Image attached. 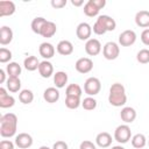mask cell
Masks as SVG:
<instances>
[{
    "label": "cell",
    "instance_id": "10",
    "mask_svg": "<svg viewBox=\"0 0 149 149\" xmlns=\"http://www.w3.org/2000/svg\"><path fill=\"white\" fill-rule=\"evenodd\" d=\"M15 146L20 149H27L33 146V137L28 133H20L15 136Z\"/></svg>",
    "mask_w": 149,
    "mask_h": 149
},
{
    "label": "cell",
    "instance_id": "37",
    "mask_svg": "<svg viewBox=\"0 0 149 149\" xmlns=\"http://www.w3.org/2000/svg\"><path fill=\"white\" fill-rule=\"evenodd\" d=\"M79 149H97V147H95V144H94L92 141L84 140V141L80 143Z\"/></svg>",
    "mask_w": 149,
    "mask_h": 149
},
{
    "label": "cell",
    "instance_id": "20",
    "mask_svg": "<svg viewBox=\"0 0 149 149\" xmlns=\"http://www.w3.org/2000/svg\"><path fill=\"white\" fill-rule=\"evenodd\" d=\"M43 99L49 102V104H54L56 101H58L59 99V91L56 87H48L44 90L43 92Z\"/></svg>",
    "mask_w": 149,
    "mask_h": 149
},
{
    "label": "cell",
    "instance_id": "5",
    "mask_svg": "<svg viewBox=\"0 0 149 149\" xmlns=\"http://www.w3.org/2000/svg\"><path fill=\"white\" fill-rule=\"evenodd\" d=\"M102 55L108 61H114L120 55V47L118 43L109 41L102 47Z\"/></svg>",
    "mask_w": 149,
    "mask_h": 149
},
{
    "label": "cell",
    "instance_id": "6",
    "mask_svg": "<svg viewBox=\"0 0 149 149\" xmlns=\"http://www.w3.org/2000/svg\"><path fill=\"white\" fill-rule=\"evenodd\" d=\"M136 41V33L132 29L123 30L119 35V44L121 47H130L135 43Z\"/></svg>",
    "mask_w": 149,
    "mask_h": 149
},
{
    "label": "cell",
    "instance_id": "38",
    "mask_svg": "<svg viewBox=\"0 0 149 149\" xmlns=\"http://www.w3.org/2000/svg\"><path fill=\"white\" fill-rule=\"evenodd\" d=\"M0 149H14V143L9 140H2L0 142Z\"/></svg>",
    "mask_w": 149,
    "mask_h": 149
},
{
    "label": "cell",
    "instance_id": "14",
    "mask_svg": "<svg viewBox=\"0 0 149 149\" xmlns=\"http://www.w3.org/2000/svg\"><path fill=\"white\" fill-rule=\"evenodd\" d=\"M97 21L105 28L106 31H113L116 28V22L109 15H99Z\"/></svg>",
    "mask_w": 149,
    "mask_h": 149
},
{
    "label": "cell",
    "instance_id": "25",
    "mask_svg": "<svg viewBox=\"0 0 149 149\" xmlns=\"http://www.w3.org/2000/svg\"><path fill=\"white\" fill-rule=\"evenodd\" d=\"M6 87L9 92H19L21 90V80L19 77H8L6 81Z\"/></svg>",
    "mask_w": 149,
    "mask_h": 149
},
{
    "label": "cell",
    "instance_id": "33",
    "mask_svg": "<svg viewBox=\"0 0 149 149\" xmlns=\"http://www.w3.org/2000/svg\"><path fill=\"white\" fill-rule=\"evenodd\" d=\"M81 106L86 111H93L97 107V100L93 97H86L81 101Z\"/></svg>",
    "mask_w": 149,
    "mask_h": 149
},
{
    "label": "cell",
    "instance_id": "13",
    "mask_svg": "<svg viewBox=\"0 0 149 149\" xmlns=\"http://www.w3.org/2000/svg\"><path fill=\"white\" fill-rule=\"evenodd\" d=\"M14 13H15V3L13 1H8V0L0 1V17L10 16Z\"/></svg>",
    "mask_w": 149,
    "mask_h": 149
},
{
    "label": "cell",
    "instance_id": "44",
    "mask_svg": "<svg viewBox=\"0 0 149 149\" xmlns=\"http://www.w3.org/2000/svg\"><path fill=\"white\" fill-rule=\"evenodd\" d=\"M71 3L73 6H76V7H79V6H81L84 3V1L83 0H71Z\"/></svg>",
    "mask_w": 149,
    "mask_h": 149
},
{
    "label": "cell",
    "instance_id": "16",
    "mask_svg": "<svg viewBox=\"0 0 149 149\" xmlns=\"http://www.w3.org/2000/svg\"><path fill=\"white\" fill-rule=\"evenodd\" d=\"M120 118L125 123H132L136 119V111L130 106H126L121 109Z\"/></svg>",
    "mask_w": 149,
    "mask_h": 149
},
{
    "label": "cell",
    "instance_id": "3",
    "mask_svg": "<svg viewBox=\"0 0 149 149\" xmlns=\"http://www.w3.org/2000/svg\"><path fill=\"white\" fill-rule=\"evenodd\" d=\"M114 140L121 144L127 143L129 140H132V130L130 127L125 123V125H120L115 128L114 130Z\"/></svg>",
    "mask_w": 149,
    "mask_h": 149
},
{
    "label": "cell",
    "instance_id": "35",
    "mask_svg": "<svg viewBox=\"0 0 149 149\" xmlns=\"http://www.w3.org/2000/svg\"><path fill=\"white\" fill-rule=\"evenodd\" d=\"M12 57H13V54L9 49L3 47L0 49V63H9Z\"/></svg>",
    "mask_w": 149,
    "mask_h": 149
},
{
    "label": "cell",
    "instance_id": "24",
    "mask_svg": "<svg viewBox=\"0 0 149 149\" xmlns=\"http://www.w3.org/2000/svg\"><path fill=\"white\" fill-rule=\"evenodd\" d=\"M68 79H69L68 73L64 71H57L56 73H54V83H55L57 88L64 87L68 83Z\"/></svg>",
    "mask_w": 149,
    "mask_h": 149
},
{
    "label": "cell",
    "instance_id": "12",
    "mask_svg": "<svg viewBox=\"0 0 149 149\" xmlns=\"http://www.w3.org/2000/svg\"><path fill=\"white\" fill-rule=\"evenodd\" d=\"M55 51H56V50H55V47H54L51 43H49V42H43V43H41L40 47H38V52H40V55H41L45 61L52 58L54 55H55Z\"/></svg>",
    "mask_w": 149,
    "mask_h": 149
},
{
    "label": "cell",
    "instance_id": "21",
    "mask_svg": "<svg viewBox=\"0 0 149 149\" xmlns=\"http://www.w3.org/2000/svg\"><path fill=\"white\" fill-rule=\"evenodd\" d=\"M12 40H13V30L7 26H2L0 28V44L7 45L12 42Z\"/></svg>",
    "mask_w": 149,
    "mask_h": 149
},
{
    "label": "cell",
    "instance_id": "2",
    "mask_svg": "<svg viewBox=\"0 0 149 149\" xmlns=\"http://www.w3.org/2000/svg\"><path fill=\"white\" fill-rule=\"evenodd\" d=\"M108 102L114 107H121L125 106L127 102V95L125 86L120 83H114L109 87V94H108Z\"/></svg>",
    "mask_w": 149,
    "mask_h": 149
},
{
    "label": "cell",
    "instance_id": "27",
    "mask_svg": "<svg viewBox=\"0 0 149 149\" xmlns=\"http://www.w3.org/2000/svg\"><path fill=\"white\" fill-rule=\"evenodd\" d=\"M100 9L93 3L92 0H88L85 5H84V14L88 17H93V16H97L99 14Z\"/></svg>",
    "mask_w": 149,
    "mask_h": 149
},
{
    "label": "cell",
    "instance_id": "23",
    "mask_svg": "<svg viewBox=\"0 0 149 149\" xmlns=\"http://www.w3.org/2000/svg\"><path fill=\"white\" fill-rule=\"evenodd\" d=\"M40 63L41 62L36 56H28L23 61V66L27 71H35V70H38Z\"/></svg>",
    "mask_w": 149,
    "mask_h": 149
},
{
    "label": "cell",
    "instance_id": "1",
    "mask_svg": "<svg viewBox=\"0 0 149 149\" xmlns=\"http://www.w3.org/2000/svg\"><path fill=\"white\" fill-rule=\"evenodd\" d=\"M17 130V116L14 113H6L0 118V135L12 137Z\"/></svg>",
    "mask_w": 149,
    "mask_h": 149
},
{
    "label": "cell",
    "instance_id": "31",
    "mask_svg": "<svg viewBox=\"0 0 149 149\" xmlns=\"http://www.w3.org/2000/svg\"><path fill=\"white\" fill-rule=\"evenodd\" d=\"M81 93H83V90H81V87L78 84H70V85H68L66 91H65V94L70 95V97H79L80 98Z\"/></svg>",
    "mask_w": 149,
    "mask_h": 149
},
{
    "label": "cell",
    "instance_id": "22",
    "mask_svg": "<svg viewBox=\"0 0 149 149\" xmlns=\"http://www.w3.org/2000/svg\"><path fill=\"white\" fill-rule=\"evenodd\" d=\"M57 31V27H56V23L52 22V21H47L45 24L43 26L42 30H41V36L42 37H45V38H50L52 37Z\"/></svg>",
    "mask_w": 149,
    "mask_h": 149
},
{
    "label": "cell",
    "instance_id": "17",
    "mask_svg": "<svg viewBox=\"0 0 149 149\" xmlns=\"http://www.w3.org/2000/svg\"><path fill=\"white\" fill-rule=\"evenodd\" d=\"M112 135L107 132H101L95 136V144L100 148H108L112 144Z\"/></svg>",
    "mask_w": 149,
    "mask_h": 149
},
{
    "label": "cell",
    "instance_id": "18",
    "mask_svg": "<svg viewBox=\"0 0 149 149\" xmlns=\"http://www.w3.org/2000/svg\"><path fill=\"white\" fill-rule=\"evenodd\" d=\"M135 23L141 28H149V12L148 10H140L135 15Z\"/></svg>",
    "mask_w": 149,
    "mask_h": 149
},
{
    "label": "cell",
    "instance_id": "34",
    "mask_svg": "<svg viewBox=\"0 0 149 149\" xmlns=\"http://www.w3.org/2000/svg\"><path fill=\"white\" fill-rule=\"evenodd\" d=\"M136 59L141 64L149 63V49H141L136 55Z\"/></svg>",
    "mask_w": 149,
    "mask_h": 149
},
{
    "label": "cell",
    "instance_id": "15",
    "mask_svg": "<svg viewBox=\"0 0 149 149\" xmlns=\"http://www.w3.org/2000/svg\"><path fill=\"white\" fill-rule=\"evenodd\" d=\"M56 50L62 56H69L73 52V44L68 40H62V41L58 42V44L56 47Z\"/></svg>",
    "mask_w": 149,
    "mask_h": 149
},
{
    "label": "cell",
    "instance_id": "40",
    "mask_svg": "<svg viewBox=\"0 0 149 149\" xmlns=\"http://www.w3.org/2000/svg\"><path fill=\"white\" fill-rule=\"evenodd\" d=\"M52 149H69V146H68L66 142L59 140V141H56V142L54 143Z\"/></svg>",
    "mask_w": 149,
    "mask_h": 149
},
{
    "label": "cell",
    "instance_id": "41",
    "mask_svg": "<svg viewBox=\"0 0 149 149\" xmlns=\"http://www.w3.org/2000/svg\"><path fill=\"white\" fill-rule=\"evenodd\" d=\"M66 5V0H51V6L54 8H63Z\"/></svg>",
    "mask_w": 149,
    "mask_h": 149
},
{
    "label": "cell",
    "instance_id": "39",
    "mask_svg": "<svg viewBox=\"0 0 149 149\" xmlns=\"http://www.w3.org/2000/svg\"><path fill=\"white\" fill-rule=\"evenodd\" d=\"M141 41L144 45H149V28L141 33Z\"/></svg>",
    "mask_w": 149,
    "mask_h": 149
},
{
    "label": "cell",
    "instance_id": "42",
    "mask_svg": "<svg viewBox=\"0 0 149 149\" xmlns=\"http://www.w3.org/2000/svg\"><path fill=\"white\" fill-rule=\"evenodd\" d=\"M93 1V3L99 8V9H101V8H104L105 6H106V0H92Z\"/></svg>",
    "mask_w": 149,
    "mask_h": 149
},
{
    "label": "cell",
    "instance_id": "11",
    "mask_svg": "<svg viewBox=\"0 0 149 149\" xmlns=\"http://www.w3.org/2000/svg\"><path fill=\"white\" fill-rule=\"evenodd\" d=\"M15 105V99L13 95L8 94L5 87H0V107L9 108Z\"/></svg>",
    "mask_w": 149,
    "mask_h": 149
},
{
    "label": "cell",
    "instance_id": "29",
    "mask_svg": "<svg viewBox=\"0 0 149 149\" xmlns=\"http://www.w3.org/2000/svg\"><path fill=\"white\" fill-rule=\"evenodd\" d=\"M19 100L24 104V105H29L33 102L34 100V93L31 90H28V88H24L22 90L20 93H19Z\"/></svg>",
    "mask_w": 149,
    "mask_h": 149
},
{
    "label": "cell",
    "instance_id": "32",
    "mask_svg": "<svg viewBox=\"0 0 149 149\" xmlns=\"http://www.w3.org/2000/svg\"><path fill=\"white\" fill-rule=\"evenodd\" d=\"M80 105H81V101H80V98L79 97H70V95H66V98H65V106L68 108L76 109Z\"/></svg>",
    "mask_w": 149,
    "mask_h": 149
},
{
    "label": "cell",
    "instance_id": "30",
    "mask_svg": "<svg viewBox=\"0 0 149 149\" xmlns=\"http://www.w3.org/2000/svg\"><path fill=\"white\" fill-rule=\"evenodd\" d=\"M147 144V139L143 134H135L134 136H132V146L136 149H142L143 147H146Z\"/></svg>",
    "mask_w": 149,
    "mask_h": 149
},
{
    "label": "cell",
    "instance_id": "45",
    "mask_svg": "<svg viewBox=\"0 0 149 149\" xmlns=\"http://www.w3.org/2000/svg\"><path fill=\"white\" fill-rule=\"evenodd\" d=\"M111 149H125L122 146H114V147H112Z\"/></svg>",
    "mask_w": 149,
    "mask_h": 149
},
{
    "label": "cell",
    "instance_id": "19",
    "mask_svg": "<svg viewBox=\"0 0 149 149\" xmlns=\"http://www.w3.org/2000/svg\"><path fill=\"white\" fill-rule=\"evenodd\" d=\"M38 73L43 78H49L54 74V65L49 61H42L38 66Z\"/></svg>",
    "mask_w": 149,
    "mask_h": 149
},
{
    "label": "cell",
    "instance_id": "8",
    "mask_svg": "<svg viewBox=\"0 0 149 149\" xmlns=\"http://www.w3.org/2000/svg\"><path fill=\"white\" fill-rule=\"evenodd\" d=\"M76 35L80 41H88L92 35V27L87 22H81L76 28Z\"/></svg>",
    "mask_w": 149,
    "mask_h": 149
},
{
    "label": "cell",
    "instance_id": "4",
    "mask_svg": "<svg viewBox=\"0 0 149 149\" xmlns=\"http://www.w3.org/2000/svg\"><path fill=\"white\" fill-rule=\"evenodd\" d=\"M101 90V83L97 77H90L84 83V92L88 97L97 95Z\"/></svg>",
    "mask_w": 149,
    "mask_h": 149
},
{
    "label": "cell",
    "instance_id": "9",
    "mask_svg": "<svg viewBox=\"0 0 149 149\" xmlns=\"http://www.w3.org/2000/svg\"><path fill=\"white\" fill-rule=\"evenodd\" d=\"M85 51L88 56H97L101 51V43L97 38H90L85 43Z\"/></svg>",
    "mask_w": 149,
    "mask_h": 149
},
{
    "label": "cell",
    "instance_id": "26",
    "mask_svg": "<svg viewBox=\"0 0 149 149\" xmlns=\"http://www.w3.org/2000/svg\"><path fill=\"white\" fill-rule=\"evenodd\" d=\"M21 71H22L21 65L16 62H9L6 66V72L8 77H20Z\"/></svg>",
    "mask_w": 149,
    "mask_h": 149
},
{
    "label": "cell",
    "instance_id": "36",
    "mask_svg": "<svg viewBox=\"0 0 149 149\" xmlns=\"http://www.w3.org/2000/svg\"><path fill=\"white\" fill-rule=\"evenodd\" d=\"M92 30H93V33L95 34V35H104L105 33H106V30H105V28L98 22V21H95V23L93 24V28H92Z\"/></svg>",
    "mask_w": 149,
    "mask_h": 149
},
{
    "label": "cell",
    "instance_id": "46",
    "mask_svg": "<svg viewBox=\"0 0 149 149\" xmlns=\"http://www.w3.org/2000/svg\"><path fill=\"white\" fill-rule=\"evenodd\" d=\"M38 149H50L49 147H47V146H42V147H40Z\"/></svg>",
    "mask_w": 149,
    "mask_h": 149
},
{
    "label": "cell",
    "instance_id": "43",
    "mask_svg": "<svg viewBox=\"0 0 149 149\" xmlns=\"http://www.w3.org/2000/svg\"><path fill=\"white\" fill-rule=\"evenodd\" d=\"M6 71L3 70V69H0V84H3L5 81H7V79H6Z\"/></svg>",
    "mask_w": 149,
    "mask_h": 149
},
{
    "label": "cell",
    "instance_id": "47",
    "mask_svg": "<svg viewBox=\"0 0 149 149\" xmlns=\"http://www.w3.org/2000/svg\"><path fill=\"white\" fill-rule=\"evenodd\" d=\"M148 144H149V141H148Z\"/></svg>",
    "mask_w": 149,
    "mask_h": 149
},
{
    "label": "cell",
    "instance_id": "7",
    "mask_svg": "<svg viewBox=\"0 0 149 149\" xmlns=\"http://www.w3.org/2000/svg\"><path fill=\"white\" fill-rule=\"evenodd\" d=\"M74 68L79 73H83V74L88 73L93 69V61L88 57H81V58L77 59Z\"/></svg>",
    "mask_w": 149,
    "mask_h": 149
},
{
    "label": "cell",
    "instance_id": "28",
    "mask_svg": "<svg viewBox=\"0 0 149 149\" xmlns=\"http://www.w3.org/2000/svg\"><path fill=\"white\" fill-rule=\"evenodd\" d=\"M47 21H48V20H45V19L42 17V16H37V17H35V19L31 21V24H30L31 30H33L35 34L40 35V34H41V30H42V28H43V26L45 24Z\"/></svg>",
    "mask_w": 149,
    "mask_h": 149
}]
</instances>
